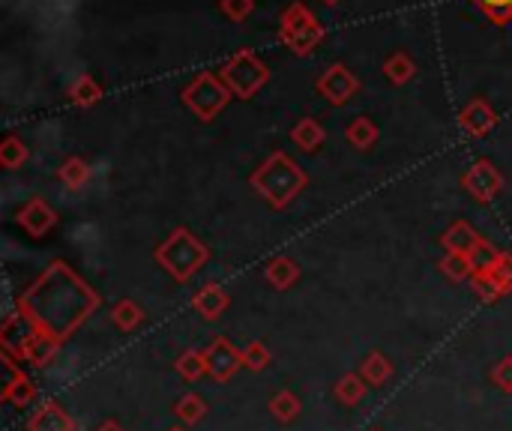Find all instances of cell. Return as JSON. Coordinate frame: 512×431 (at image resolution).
Returning a JSON list of instances; mask_svg holds the SVG:
<instances>
[{"mask_svg":"<svg viewBox=\"0 0 512 431\" xmlns=\"http://www.w3.org/2000/svg\"><path fill=\"white\" fill-rule=\"evenodd\" d=\"M96 309L99 294L63 261H54L18 300V312L60 342H66Z\"/></svg>","mask_w":512,"mask_h":431,"instance_id":"1","label":"cell"},{"mask_svg":"<svg viewBox=\"0 0 512 431\" xmlns=\"http://www.w3.org/2000/svg\"><path fill=\"white\" fill-rule=\"evenodd\" d=\"M249 183H252V189H255L270 207L282 210V207H288V204L303 192L306 174H303V168H300L288 153L276 150V153H270V156L252 171Z\"/></svg>","mask_w":512,"mask_h":431,"instance_id":"2","label":"cell"},{"mask_svg":"<svg viewBox=\"0 0 512 431\" xmlns=\"http://www.w3.org/2000/svg\"><path fill=\"white\" fill-rule=\"evenodd\" d=\"M210 252L207 246L189 231V228H174L159 246H156V264L174 279V282H189L204 264Z\"/></svg>","mask_w":512,"mask_h":431,"instance_id":"3","label":"cell"},{"mask_svg":"<svg viewBox=\"0 0 512 431\" xmlns=\"http://www.w3.org/2000/svg\"><path fill=\"white\" fill-rule=\"evenodd\" d=\"M279 39L294 51V54H309L321 45L324 39V24L315 18V12L306 3H291L282 12L279 24Z\"/></svg>","mask_w":512,"mask_h":431,"instance_id":"4","label":"cell"},{"mask_svg":"<svg viewBox=\"0 0 512 431\" xmlns=\"http://www.w3.org/2000/svg\"><path fill=\"white\" fill-rule=\"evenodd\" d=\"M183 105L198 117V120H213L228 102H231V90L222 81V75L216 72H201L198 78H192V84L183 87L180 93Z\"/></svg>","mask_w":512,"mask_h":431,"instance_id":"5","label":"cell"},{"mask_svg":"<svg viewBox=\"0 0 512 431\" xmlns=\"http://www.w3.org/2000/svg\"><path fill=\"white\" fill-rule=\"evenodd\" d=\"M222 81L228 84L231 96H240V99H252L270 78V69L252 54V51H237L231 54L222 69H219Z\"/></svg>","mask_w":512,"mask_h":431,"instance_id":"6","label":"cell"},{"mask_svg":"<svg viewBox=\"0 0 512 431\" xmlns=\"http://www.w3.org/2000/svg\"><path fill=\"white\" fill-rule=\"evenodd\" d=\"M462 186L465 192H471V198H477L480 204H489L501 195L504 189V174L495 168V162L489 159H480L474 162L465 174H462Z\"/></svg>","mask_w":512,"mask_h":431,"instance_id":"7","label":"cell"},{"mask_svg":"<svg viewBox=\"0 0 512 431\" xmlns=\"http://www.w3.org/2000/svg\"><path fill=\"white\" fill-rule=\"evenodd\" d=\"M318 93L333 102V105H345L360 93V78L345 66V63H333L321 78H318Z\"/></svg>","mask_w":512,"mask_h":431,"instance_id":"8","label":"cell"},{"mask_svg":"<svg viewBox=\"0 0 512 431\" xmlns=\"http://www.w3.org/2000/svg\"><path fill=\"white\" fill-rule=\"evenodd\" d=\"M204 360H207V375L219 384L231 381L234 372L243 366V351H237L225 336H216L207 348H204Z\"/></svg>","mask_w":512,"mask_h":431,"instance_id":"9","label":"cell"},{"mask_svg":"<svg viewBox=\"0 0 512 431\" xmlns=\"http://www.w3.org/2000/svg\"><path fill=\"white\" fill-rule=\"evenodd\" d=\"M3 369H6V384H3V402L15 405V408H27L36 399V387L33 381L15 366L12 354H3Z\"/></svg>","mask_w":512,"mask_h":431,"instance_id":"10","label":"cell"},{"mask_svg":"<svg viewBox=\"0 0 512 431\" xmlns=\"http://www.w3.org/2000/svg\"><path fill=\"white\" fill-rule=\"evenodd\" d=\"M18 225H21L33 240H39V237H45V234L57 225V213H54L42 198H30V201L18 210Z\"/></svg>","mask_w":512,"mask_h":431,"instance_id":"11","label":"cell"},{"mask_svg":"<svg viewBox=\"0 0 512 431\" xmlns=\"http://www.w3.org/2000/svg\"><path fill=\"white\" fill-rule=\"evenodd\" d=\"M459 123H462V129H465L468 135L483 138V135H489V132L495 129L498 114H495V108H492L489 99H474V102H468V105L462 108Z\"/></svg>","mask_w":512,"mask_h":431,"instance_id":"12","label":"cell"},{"mask_svg":"<svg viewBox=\"0 0 512 431\" xmlns=\"http://www.w3.org/2000/svg\"><path fill=\"white\" fill-rule=\"evenodd\" d=\"M39 327L27 318V315H21V312H9L6 315V321H3V330H0V342H3V354H21V348H24V342L36 333Z\"/></svg>","mask_w":512,"mask_h":431,"instance_id":"13","label":"cell"},{"mask_svg":"<svg viewBox=\"0 0 512 431\" xmlns=\"http://www.w3.org/2000/svg\"><path fill=\"white\" fill-rule=\"evenodd\" d=\"M228 303H231L228 291H225L222 285H216V282H207V285H204V288H198V291H195V297H192V309H195L204 321H216V318H222V315H225V309H228Z\"/></svg>","mask_w":512,"mask_h":431,"instance_id":"14","label":"cell"},{"mask_svg":"<svg viewBox=\"0 0 512 431\" xmlns=\"http://www.w3.org/2000/svg\"><path fill=\"white\" fill-rule=\"evenodd\" d=\"M60 345H63V342H60V339H54L51 333L36 330V333L24 342L21 357H24V363H30V366H48V363L57 357Z\"/></svg>","mask_w":512,"mask_h":431,"instance_id":"15","label":"cell"},{"mask_svg":"<svg viewBox=\"0 0 512 431\" xmlns=\"http://www.w3.org/2000/svg\"><path fill=\"white\" fill-rule=\"evenodd\" d=\"M27 431H75V420L63 411L60 402H45L27 420Z\"/></svg>","mask_w":512,"mask_h":431,"instance_id":"16","label":"cell"},{"mask_svg":"<svg viewBox=\"0 0 512 431\" xmlns=\"http://www.w3.org/2000/svg\"><path fill=\"white\" fill-rule=\"evenodd\" d=\"M264 279L276 288V291H288L297 279H300V264L288 255H276L267 261L264 267Z\"/></svg>","mask_w":512,"mask_h":431,"instance_id":"17","label":"cell"},{"mask_svg":"<svg viewBox=\"0 0 512 431\" xmlns=\"http://www.w3.org/2000/svg\"><path fill=\"white\" fill-rule=\"evenodd\" d=\"M480 240H483V237H480L468 222H453V225L444 231V237H441L444 249H447V252H456V255H471V252L477 249Z\"/></svg>","mask_w":512,"mask_h":431,"instance_id":"18","label":"cell"},{"mask_svg":"<svg viewBox=\"0 0 512 431\" xmlns=\"http://www.w3.org/2000/svg\"><path fill=\"white\" fill-rule=\"evenodd\" d=\"M324 138H327L324 126H321L318 120H312V117L297 120L294 129H291V141H294L303 153H315V150L324 144Z\"/></svg>","mask_w":512,"mask_h":431,"instance_id":"19","label":"cell"},{"mask_svg":"<svg viewBox=\"0 0 512 431\" xmlns=\"http://www.w3.org/2000/svg\"><path fill=\"white\" fill-rule=\"evenodd\" d=\"M363 381L369 387H384L390 378H393V363L381 354V351H372L366 360H363V369H360Z\"/></svg>","mask_w":512,"mask_h":431,"instance_id":"20","label":"cell"},{"mask_svg":"<svg viewBox=\"0 0 512 431\" xmlns=\"http://www.w3.org/2000/svg\"><path fill=\"white\" fill-rule=\"evenodd\" d=\"M102 99V87L93 75H78L69 87V102L78 108H90Z\"/></svg>","mask_w":512,"mask_h":431,"instance_id":"21","label":"cell"},{"mask_svg":"<svg viewBox=\"0 0 512 431\" xmlns=\"http://www.w3.org/2000/svg\"><path fill=\"white\" fill-rule=\"evenodd\" d=\"M384 72L393 84H408L414 75H417V63L408 57V51H393L387 60H384Z\"/></svg>","mask_w":512,"mask_h":431,"instance_id":"22","label":"cell"},{"mask_svg":"<svg viewBox=\"0 0 512 431\" xmlns=\"http://www.w3.org/2000/svg\"><path fill=\"white\" fill-rule=\"evenodd\" d=\"M345 138L357 147V150H369L378 141V126L369 117H354L345 129Z\"/></svg>","mask_w":512,"mask_h":431,"instance_id":"23","label":"cell"},{"mask_svg":"<svg viewBox=\"0 0 512 431\" xmlns=\"http://www.w3.org/2000/svg\"><path fill=\"white\" fill-rule=\"evenodd\" d=\"M111 321H114L117 330L132 333V330L144 321V309H141L135 300H120V303H114V309H111Z\"/></svg>","mask_w":512,"mask_h":431,"instance_id":"24","label":"cell"},{"mask_svg":"<svg viewBox=\"0 0 512 431\" xmlns=\"http://www.w3.org/2000/svg\"><path fill=\"white\" fill-rule=\"evenodd\" d=\"M366 381H363V375H345L336 387H333V393H336V399L342 402V405H348V408H354V405H360L363 399H366Z\"/></svg>","mask_w":512,"mask_h":431,"instance_id":"25","label":"cell"},{"mask_svg":"<svg viewBox=\"0 0 512 431\" xmlns=\"http://www.w3.org/2000/svg\"><path fill=\"white\" fill-rule=\"evenodd\" d=\"M57 177H60V183H63L66 189H81V186H87V180H90V165H87L84 159L72 156V159H66V162L60 165Z\"/></svg>","mask_w":512,"mask_h":431,"instance_id":"26","label":"cell"},{"mask_svg":"<svg viewBox=\"0 0 512 431\" xmlns=\"http://www.w3.org/2000/svg\"><path fill=\"white\" fill-rule=\"evenodd\" d=\"M483 276L501 291V297L504 294H510L512 291V252H501L498 255V261L489 267V270H483Z\"/></svg>","mask_w":512,"mask_h":431,"instance_id":"27","label":"cell"},{"mask_svg":"<svg viewBox=\"0 0 512 431\" xmlns=\"http://www.w3.org/2000/svg\"><path fill=\"white\" fill-rule=\"evenodd\" d=\"M27 162V144L18 135H6L0 144V165L6 171H18Z\"/></svg>","mask_w":512,"mask_h":431,"instance_id":"28","label":"cell"},{"mask_svg":"<svg viewBox=\"0 0 512 431\" xmlns=\"http://www.w3.org/2000/svg\"><path fill=\"white\" fill-rule=\"evenodd\" d=\"M300 411H303L300 399H297L294 393H288V390H282V393H276V396L270 399V414H273L279 423H294V420L300 417Z\"/></svg>","mask_w":512,"mask_h":431,"instance_id":"29","label":"cell"},{"mask_svg":"<svg viewBox=\"0 0 512 431\" xmlns=\"http://www.w3.org/2000/svg\"><path fill=\"white\" fill-rule=\"evenodd\" d=\"M177 375L189 384H195L201 375H207V360H204V351H186L180 354V360L174 363Z\"/></svg>","mask_w":512,"mask_h":431,"instance_id":"30","label":"cell"},{"mask_svg":"<svg viewBox=\"0 0 512 431\" xmlns=\"http://www.w3.org/2000/svg\"><path fill=\"white\" fill-rule=\"evenodd\" d=\"M174 414H177V420H180V423L195 426V423H201V420H204V414H207V402H204L198 393H186V396L177 402Z\"/></svg>","mask_w":512,"mask_h":431,"instance_id":"31","label":"cell"},{"mask_svg":"<svg viewBox=\"0 0 512 431\" xmlns=\"http://www.w3.org/2000/svg\"><path fill=\"white\" fill-rule=\"evenodd\" d=\"M441 270H444V276L447 279H453V282H465V279H474V264H471V258L468 255H456V252H447L444 258H441Z\"/></svg>","mask_w":512,"mask_h":431,"instance_id":"32","label":"cell"},{"mask_svg":"<svg viewBox=\"0 0 512 431\" xmlns=\"http://www.w3.org/2000/svg\"><path fill=\"white\" fill-rule=\"evenodd\" d=\"M243 366L252 372H264L270 366V348L264 342H249L243 348Z\"/></svg>","mask_w":512,"mask_h":431,"instance_id":"33","label":"cell"},{"mask_svg":"<svg viewBox=\"0 0 512 431\" xmlns=\"http://www.w3.org/2000/svg\"><path fill=\"white\" fill-rule=\"evenodd\" d=\"M498 255H501V252H498L489 240H480V243H477V249H474L468 258H471L474 270H477V273H483V270H489V267L498 261Z\"/></svg>","mask_w":512,"mask_h":431,"instance_id":"34","label":"cell"},{"mask_svg":"<svg viewBox=\"0 0 512 431\" xmlns=\"http://www.w3.org/2000/svg\"><path fill=\"white\" fill-rule=\"evenodd\" d=\"M495 24H507L512 21V0H474Z\"/></svg>","mask_w":512,"mask_h":431,"instance_id":"35","label":"cell"},{"mask_svg":"<svg viewBox=\"0 0 512 431\" xmlns=\"http://www.w3.org/2000/svg\"><path fill=\"white\" fill-rule=\"evenodd\" d=\"M219 9L228 21H243L255 12V0H219Z\"/></svg>","mask_w":512,"mask_h":431,"instance_id":"36","label":"cell"},{"mask_svg":"<svg viewBox=\"0 0 512 431\" xmlns=\"http://www.w3.org/2000/svg\"><path fill=\"white\" fill-rule=\"evenodd\" d=\"M492 381H495L504 393H512V357L498 360V366L492 369Z\"/></svg>","mask_w":512,"mask_h":431,"instance_id":"37","label":"cell"},{"mask_svg":"<svg viewBox=\"0 0 512 431\" xmlns=\"http://www.w3.org/2000/svg\"><path fill=\"white\" fill-rule=\"evenodd\" d=\"M96 431H126V429H123L117 420H105V423H99V426H96Z\"/></svg>","mask_w":512,"mask_h":431,"instance_id":"38","label":"cell"},{"mask_svg":"<svg viewBox=\"0 0 512 431\" xmlns=\"http://www.w3.org/2000/svg\"><path fill=\"white\" fill-rule=\"evenodd\" d=\"M321 3H327V6H339L342 0H321Z\"/></svg>","mask_w":512,"mask_h":431,"instance_id":"39","label":"cell"},{"mask_svg":"<svg viewBox=\"0 0 512 431\" xmlns=\"http://www.w3.org/2000/svg\"><path fill=\"white\" fill-rule=\"evenodd\" d=\"M168 431H183V429H168Z\"/></svg>","mask_w":512,"mask_h":431,"instance_id":"40","label":"cell"},{"mask_svg":"<svg viewBox=\"0 0 512 431\" xmlns=\"http://www.w3.org/2000/svg\"><path fill=\"white\" fill-rule=\"evenodd\" d=\"M375 431H378V429H375Z\"/></svg>","mask_w":512,"mask_h":431,"instance_id":"41","label":"cell"}]
</instances>
